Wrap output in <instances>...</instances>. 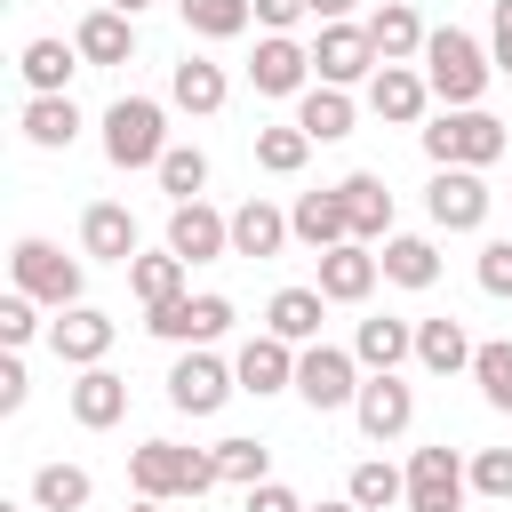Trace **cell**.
<instances>
[{"label":"cell","instance_id":"6da1fadb","mask_svg":"<svg viewBox=\"0 0 512 512\" xmlns=\"http://www.w3.org/2000/svg\"><path fill=\"white\" fill-rule=\"evenodd\" d=\"M128 488L152 496V504L208 496V488H216V456H208V448H184V440H144V448L128 456Z\"/></svg>","mask_w":512,"mask_h":512},{"label":"cell","instance_id":"7a4b0ae2","mask_svg":"<svg viewBox=\"0 0 512 512\" xmlns=\"http://www.w3.org/2000/svg\"><path fill=\"white\" fill-rule=\"evenodd\" d=\"M488 48L472 40V32H456V24H440L432 40H424V80H432V96L448 104V112H472L480 96H488Z\"/></svg>","mask_w":512,"mask_h":512},{"label":"cell","instance_id":"3957f363","mask_svg":"<svg viewBox=\"0 0 512 512\" xmlns=\"http://www.w3.org/2000/svg\"><path fill=\"white\" fill-rule=\"evenodd\" d=\"M504 120L496 112H440L432 128H424V152H432V168H488V160H504Z\"/></svg>","mask_w":512,"mask_h":512},{"label":"cell","instance_id":"277c9868","mask_svg":"<svg viewBox=\"0 0 512 512\" xmlns=\"http://www.w3.org/2000/svg\"><path fill=\"white\" fill-rule=\"evenodd\" d=\"M160 152H168V112L152 96H120L104 112V160L112 168H160Z\"/></svg>","mask_w":512,"mask_h":512},{"label":"cell","instance_id":"5b68a950","mask_svg":"<svg viewBox=\"0 0 512 512\" xmlns=\"http://www.w3.org/2000/svg\"><path fill=\"white\" fill-rule=\"evenodd\" d=\"M8 272H16V288H24L32 304H56V312H72V304H80V288H88V272H80L56 240H16Z\"/></svg>","mask_w":512,"mask_h":512},{"label":"cell","instance_id":"8992f818","mask_svg":"<svg viewBox=\"0 0 512 512\" xmlns=\"http://www.w3.org/2000/svg\"><path fill=\"white\" fill-rule=\"evenodd\" d=\"M464 488H472V464L448 440L408 456V512H464Z\"/></svg>","mask_w":512,"mask_h":512},{"label":"cell","instance_id":"52a82bcc","mask_svg":"<svg viewBox=\"0 0 512 512\" xmlns=\"http://www.w3.org/2000/svg\"><path fill=\"white\" fill-rule=\"evenodd\" d=\"M376 40H368V24H320V40H312V80L320 88H352V80H376Z\"/></svg>","mask_w":512,"mask_h":512},{"label":"cell","instance_id":"ba28073f","mask_svg":"<svg viewBox=\"0 0 512 512\" xmlns=\"http://www.w3.org/2000/svg\"><path fill=\"white\" fill-rule=\"evenodd\" d=\"M360 384H368V376H360L352 352H336V344H304V352H296V392H304L320 416H328V408H352Z\"/></svg>","mask_w":512,"mask_h":512},{"label":"cell","instance_id":"9c48e42d","mask_svg":"<svg viewBox=\"0 0 512 512\" xmlns=\"http://www.w3.org/2000/svg\"><path fill=\"white\" fill-rule=\"evenodd\" d=\"M424 208H432L440 232H480V224H488V184H480V168H440L432 192H424Z\"/></svg>","mask_w":512,"mask_h":512},{"label":"cell","instance_id":"30bf717a","mask_svg":"<svg viewBox=\"0 0 512 512\" xmlns=\"http://www.w3.org/2000/svg\"><path fill=\"white\" fill-rule=\"evenodd\" d=\"M152 336H168V344H216L224 328H232V296H176V304H160L152 320H144Z\"/></svg>","mask_w":512,"mask_h":512},{"label":"cell","instance_id":"8fae6325","mask_svg":"<svg viewBox=\"0 0 512 512\" xmlns=\"http://www.w3.org/2000/svg\"><path fill=\"white\" fill-rule=\"evenodd\" d=\"M224 392H240V376H232L216 352H184V360L168 368V400H176L184 416H216Z\"/></svg>","mask_w":512,"mask_h":512},{"label":"cell","instance_id":"7c38bea8","mask_svg":"<svg viewBox=\"0 0 512 512\" xmlns=\"http://www.w3.org/2000/svg\"><path fill=\"white\" fill-rule=\"evenodd\" d=\"M248 80H256V96H304L312 88V48H296L288 32H264L256 56H248Z\"/></svg>","mask_w":512,"mask_h":512},{"label":"cell","instance_id":"4fadbf2b","mask_svg":"<svg viewBox=\"0 0 512 512\" xmlns=\"http://www.w3.org/2000/svg\"><path fill=\"white\" fill-rule=\"evenodd\" d=\"M168 248L184 264H216V256H232V216H216L208 200H184V208H168Z\"/></svg>","mask_w":512,"mask_h":512},{"label":"cell","instance_id":"5bb4252c","mask_svg":"<svg viewBox=\"0 0 512 512\" xmlns=\"http://www.w3.org/2000/svg\"><path fill=\"white\" fill-rule=\"evenodd\" d=\"M424 104H432V80H424L416 64H376V80H368V112H376V120L416 128V120H424Z\"/></svg>","mask_w":512,"mask_h":512},{"label":"cell","instance_id":"9a60e30c","mask_svg":"<svg viewBox=\"0 0 512 512\" xmlns=\"http://www.w3.org/2000/svg\"><path fill=\"white\" fill-rule=\"evenodd\" d=\"M48 352H56L64 368H104V352H112V312H96V304H72V312L48 328Z\"/></svg>","mask_w":512,"mask_h":512},{"label":"cell","instance_id":"2e32d148","mask_svg":"<svg viewBox=\"0 0 512 512\" xmlns=\"http://www.w3.org/2000/svg\"><path fill=\"white\" fill-rule=\"evenodd\" d=\"M352 416H360V432H368V440H400V432L416 424V392H408L400 376H368V384H360V400H352Z\"/></svg>","mask_w":512,"mask_h":512},{"label":"cell","instance_id":"e0dca14e","mask_svg":"<svg viewBox=\"0 0 512 512\" xmlns=\"http://www.w3.org/2000/svg\"><path fill=\"white\" fill-rule=\"evenodd\" d=\"M288 232L312 248V256H328V248H344L352 240V216H344V192L328 184V192H304L296 208H288Z\"/></svg>","mask_w":512,"mask_h":512},{"label":"cell","instance_id":"ac0fdd59","mask_svg":"<svg viewBox=\"0 0 512 512\" xmlns=\"http://www.w3.org/2000/svg\"><path fill=\"white\" fill-rule=\"evenodd\" d=\"M232 376H240V392H256V400H264V392H288V384H296V344H280V336L264 328V336L240 344Z\"/></svg>","mask_w":512,"mask_h":512},{"label":"cell","instance_id":"d6986e66","mask_svg":"<svg viewBox=\"0 0 512 512\" xmlns=\"http://www.w3.org/2000/svg\"><path fill=\"white\" fill-rule=\"evenodd\" d=\"M72 48H80V64H128V56H136V16H120V8H88L80 32H72Z\"/></svg>","mask_w":512,"mask_h":512},{"label":"cell","instance_id":"ffe728a7","mask_svg":"<svg viewBox=\"0 0 512 512\" xmlns=\"http://www.w3.org/2000/svg\"><path fill=\"white\" fill-rule=\"evenodd\" d=\"M336 192H344L352 240H392V192H384V176H376V168H352Z\"/></svg>","mask_w":512,"mask_h":512},{"label":"cell","instance_id":"44dd1931","mask_svg":"<svg viewBox=\"0 0 512 512\" xmlns=\"http://www.w3.org/2000/svg\"><path fill=\"white\" fill-rule=\"evenodd\" d=\"M376 272H384V264L368 256V240H344V248L320 256V296H328V304H360V296L376 288Z\"/></svg>","mask_w":512,"mask_h":512},{"label":"cell","instance_id":"7402d4cb","mask_svg":"<svg viewBox=\"0 0 512 512\" xmlns=\"http://www.w3.org/2000/svg\"><path fill=\"white\" fill-rule=\"evenodd\" d=\"M368 40H376V56H384V64H416L432 32H424V16H416L408 0H384V8L368 16Z\"/></svg>","mask_w":512,"mask_h":512},{"label":"cell","instance_id":"603a6c76","mask_svg":"<svg viewBox=\"0 0 512 512\" xmlns=\"http://www.w3.org/2000/svg\"><path fill=\"white\" fill-rule=\"evenodd\" d=\"M80 248L104 256V264H136V216H128L120 200H96V208L80 216Z\"/></svg>","mask_w":512,"mask_h":512},{"label":"cell","instance_id":"cb8c5ba5","mask_svg":"<svg viewBox=\"0 0 512 512\" xmlns=\"http://www.w3.org/2000/svg\"><path fill=\"white\" fill-rule=\"evenodd\" d=\"M408 352H416V328H408V320H392V312L360 320V336H352V360H360L368 376H392Z\"/></svg>","mask_w":512,"mask_h":512},{"label":"cell","instance_id":"d4e9b609","mask_svg":"<svg viewBox=\"0 0 512 512\" xmlns=\"http://www.w3.org/2000/svg\"><path fill=\"white\" fill-rule=\"evenodd\" d=\"M296 232H288V216L272 208V200H240L232 208V256H280Z\"/></svg>","mask_w":512,"mask_h":512},{"label":"cell","instance_id":"484cf974","mask_svg":"<svg viewBox=\"0 0 512 512\" xmlns=\"http://www.w3.org/2000/svg\"><path fill=\"white\" fill-rule=\"evenodd\" d=\"M320 312H328L320 288H280V296L264 304V328H272L280 344H320Z\"/></svg>","mask_w":512,"mask_h":512},{"label":"cell","instance_id":"4316f807","mask_svg":"<svg viewBox=\"0 0 512 512\" xmlns=\"http://www.w3.org/2000/svg\"><path fill=\"white\" fill-rule=\"evenodd\" d=\"M72 416H80L88 432L120 424V416H128V384H120L112 368H80V384H72Z\"/></svg>","mask_w":512,"mask_h":512},{"label":"cell","instance_id":"83f0119b","mask_svg":"<svg viewBox=\"0 0 512 512\" xmlns=\"http://www.w3.org/2000/svg\"><path fill=\"white\" fill-rule=\"evenodd\" d=\"M296 128H304L312 144H336V136H352V96H344V88H320V80H312V88L296 96Z\"/></svg>","mask_w":512,"mask_h":512},{"label":"cell","instance_id":"f1b7e54d","mask_svg":"<svg viewBox=\"0 0 512 512\" xmlns=\"http://www.w3.org/2000/svg\"><path fill=\"white\" fill-rule=\"evenodd\" d=\"M376 264H384V280H400V288H432V280H440V248H432L424 232H392Z\"/></svg>","mask_w":512,"mask_h":512},{"label":"cell","instance_id":"f546056e","mask_svg":"<svg viewBox=\"0 0 512 512\" xmlns=\"http://www.w3.org/2000/svg\"><path fill=\"white\" fill-rule=\"evenodd\" d=\"M184 272H192V264H184L176 248H160V256H136V264H128V288H136L144 312H160V304L184 296Z\"/></svg>","mask_w":512,"mask_h":512},{"label":"cell","instance_id":"4dcf8cb0","mask_svg":"<svg viewBox=\"0 0 512 512\" xmlns=\"http://www.w3.org/2000/svg\"><path fill=\"white\" fill-rule=\"evenodd\" d=\"M472 336H464V320H416V360L432 368V376H456V368H472Z\"/></svg>","mask_w":512,"mask_h":512},{"label":"cell","instance_id":"1f68e13d","mask_svg":"<svg viewBox=\"0 0 512 512\" xmlns=\"http://www.w3.org/2000/svg\"><path fill=\"white\" fill-rule=\"evenodd\" d=\"M24 80H32V96H64V80L80 72V48L72 40H24Z\"/></svg>","mask_w":512,"mask_h":512},{"label":"cell","instance_id":"d6a6232c","mask_svg":"<svg viewBox=\"0 0 512 512\" xmlns=\"http://www.w3.org/2000/svg\"><path fill=\"white\" fill-rule=\"evenodd\" d=\"M168 96L184 104V112H224V64H208V56H184L176 72H168Z\"/></svg>","mask_w":512,"mask_h":512},{"label":"cell","instance_id":"836d02e7","mask_svg":"<svg viewBox=\"0 0 512 512\" xmlns=\"http://www.w3.org/2000/svg\"><path fill=\"white\" fill-rule=\"evenodd\" d=\"M24 136H32L40 152H64V144L80 136V104H72V96H32V104H24Z\"/></svg>","mask_w":512,"mask_h":512},{"label":"cell","instance_id":"e575fe53","mask_svg":"<svg viewBox=\"0 0 512 512\" xmlns=\"http://www.w3.org/2000/svg\"><path fill=\"white\" fill-rule=\"evenodd\" d=\"M344 496H352L360 512H392V504H408V472H392L384 456H368V464H352Z\"/></svg>","mask_w":512,"mask_h":512},{"label":"cell","instance_id":"d590c367","mask_svg":"<svg viewBox=\"0 0 512 512\" xmlns=\"http://www.w3.org/2000/svg\"><path fill=\"white\" fill-rule=\"evenodd\" d=\"M152 176H160V192L184 208V200H200V192H208V152H200V144H168Z\"/></svg>","mask_w":512,"mask_h":512},{"label":"cell","instance_id":"8d00e7d4","mask_svg":"<svg viewBox=\"0 0 512 512\" xmlns=\"http://www.w3.org/2000/svg\"><path fill=\"white\" fill-rule=\"evenodd\" d=\"M88 496H96V480H88L80 464H40V472H32V504H40V512H80Z\"/></svg>","mask_w":512,"mask_h":512},{"label":"cell","instance_id":"74e56055","mask_svg":"<svg viewBox=\"0 0 512 512\" xmlns=\"http://www.w3.org/2000/svg\"><path fill=\"white\" fill-rule=\"evenodd\" d=\"M176 16H184L200 40H240L248 16H256V0H176Z\"/></svg>","mask_w":512,"mask_h":512},{"label":"cell","instance_id":"f35d334b","mask_svg":"<svg viewBox=\"0 0 512 512\" xmlns=\"http://www.w3.org/2000/svg\"><path fill=\"white\" fill-rule=\"evenodd\" d=\"M208 456H216V480H232V488H264L272 480V448L264 440H216Z\"/></svg>","mask_w":512,"mask_h":512},{"label":"cell","instance_id":"ab89813d","mask_svg":"<svg viewBox=\"0 0 512 512\" xmlns=\"http://www.w3.org/2000/svg\"><path fill=\"white\" fill-rule=\"evenodd\" d=\"M304 160H312V136H304L296 120H288V128H256V168H264V176H296Z\"/></svg>","mask_w":512,"mask_h":512},{"label":"cell","instance_id":"60d3db41","mask_svg":"<svg viewBox=\"0 0 512 512\" xmlns=\"http://www.w3.org/2000/svg\"><path fill=\"white\" fill-rule=\"evenodd\" d=\"M472 384H480L488 408L512 416V344H480V352H472Z\"/></svg>","mask_w":512,"mask_h":512},{"label":"cell","instance_id":"b9f144b4","mask_svg":"<svg viewBox=\"0 0 512 512\" xmlns=\"http://www.w3.org/2000/svg\"><path fill=\"white\" fill-rule=\"evenodd\" d=\"M472 488L496 496V504H512V448H480L472 456Z\"/></svg>","mask_w":512,"mask_h":512},{"label":"cell","instance_id":"7bdbcfd3","mask_svg":"<svg viewBox=\"0 0 512 512\" xmlns=\"http://www.w3.org/2000/svg\"><path fill=\"white\" fill-rule=\"evenodd\" d=\"M32 328H40V320H32V296H24V288H16V296H0V344H8V352H24V344H32Z\"/></svg>","mask_w":512,"mask_h":512},{"label":"cell","instance_id":"ee69618b","mask_svg":"<svg viewBox=\"0 0 512 512\" xmlns=\"http://www.w3.org/2000/svg\"><path fill=\"white\" fill-rule=\"evenodd\" d=\"M480 288H488V296H512V232L480 248Z\"/></svg>","mask_w":512,"mask_h":512},{"label":"cell","instance_id":"f6af8a7d","mask_svg":"<svg viewBox=\"0 0 512 512\" xmlns=\"http://www.w3.org/2000/svg\"><path fill=\"white\" fill-rule=\"evenodd\" d=\"M240 512H312V504H296V488L264 480V488H248V504H240Z\"/></svg>","mask_w":512,"mask_h":512},{"label":"cell","instance_id":"bcb514c9","mask_svg":"<svg viewBox=\"0 0 512 512\" xmlns=\"http://www.w3.org/2000/svg\"><path fill=\"white\" fill-rule=\"evenodd\" d=\"M24 392H32V384H24V360L8 352V360H0V416H16V408H24Z\"/></svg>","mask_w":512,"mask_h":512},{"label":"cell","instance_id":"7dc6e473","mask_svg":"<svg viewBox=\"0 0 512 512\" xmlns=\"http://www.w3.org/2000/svg\"><path fill=\"white\" fill-rule=\"evenodd\" d=\"M296 16H312V8H304V0H256V24H264V32H288Z\"/></svg>","mask_w":512,"mask_h":512},{"label":"cell","instance_id":"c3c4849f","mask_svg":"<svg viewBox=\"0 0 512 512\" xmlns=\"http://www.w3.org/2000/svg\"><path fill=\"white\" fill-rule=\"evenodd\" d=\"M304 8H312L320 24H352V0H304Z\"/></svg>","mask_w":512,"mask_h":512},{"label":"cell","instance_id":"681fc988","mask_svg":"<svg viewBox=\"0 0 512 512\" xmlns=\"http://www.w3.org/2000/svg\"><path fill=\"white\" fill-rule=\"evenodd\" d=\"M488 64H496V72H512V32H496V48H488Z\"/></svg>","mask_w":512,"mask_h":512},{"label":"cell","instance_id":"f907efd6","mask_svg":"<svg viewBox=\"0 0 512 512\" xmlns=\"http://www.w3.org/2000/svg\"><path fill=\"white\" fill-rule=\"evenodd\" d=\"M496 32H512V0H496Z\"/></svg>","mask_w":512,"mask_h":512},{"label":"cell","instance_id":"816d5d0a","mask_svg":"<svg viewBox=\"0 0 512 512\" xmlns=\"http://www.w3.org/2000/svg\"><path fill=\"white\" fill-rule=\"evenodd\" d=\"M104 8H120V16H136V8H152V0H104Z\"/></svg>","mask_w":512,"mask_h":512},{"label":"cell","instance_id":"f5cc1de1","mask_svg":"<svg viewBox=\"0 0 512 512\" xmlns=\"http://www.w3.org/2000/svg\"><path fill=\"white\" fill-rule=\"evenodd\" d=\"M128 512H168V504H152V496H136V504H128Z\"/></svg>","mask_w":512,"mask_h":512},{"label":"cell","instance_id":"db71d44e","mask_svg":"<svg viewBox=\"0 0 512 512\" xmlns=\"http://www.w3.org/2000/svg\"><path fill=\"white\" fill-rule=\"evenodd\" d=\"M312 512H360V504H352V496H344V504H312Z\"/></svg>","mask_w":512,"mask_h":512},{"label":"cell","instance_id":"11a10c76","mask_svg":"<svg viewBox=\"0 0 512 512\" xmlns=\"http://www.w3.org/2000/svg\"><path fill=\"white\" fill-rule=\"evenodd\" d=\"M0 512H16V504H0Z\"/></svg>","mask_w":512,"mask_h":512}]
</instances>
